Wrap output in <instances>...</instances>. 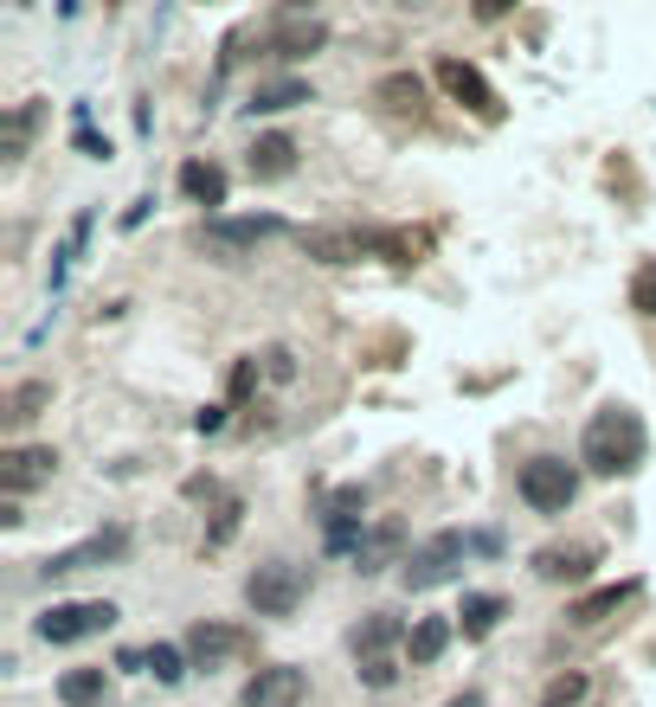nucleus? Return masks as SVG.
<instances>
[{
  "mask_svg": "<svg viewBox=\"0 0 656 707\" xmlns=\"http://www.w3.org/2000/svg\"><path fill=\"white\" fill-rule=\"evenodd\" d=\"M437 84H444V90H450V97H457L470 116H483V123H503V97L490 90V77H483L476 65H463V59H444V65H437Z\"/></svg>",
  "mask_w": 656,
  "mask_h": 707,
  "instance_id": "obj_8",
  "label": "nucleus"
},
{
  "mask_svg": "<svg viewBox=\"0 0 656 707\" xmlns=\"http://www.w3.org/2000/svg\"><path fill=\"white\" fill-rule=\"evenodd\" d=\"M592 566H598V547H592V541H573V547H541V554H534V572H541L547 585H580Z\"/></svg>",
  "mask_w": 656,
  "mask_h": 707,
  "instance_id": "obj_12",
  "label": "nucleus"
},
{
  "mask_svg": "<svg viewBox=\"0 0 656 707\" xmlns=\"http://www.w3.org/2000/svg\"><path fill=\"white\" fill-rule=\"evenodd\" d=\"M129 554V528H103V534H90V541H77L65 554H52V560L39 566L46 579H72V572H90V566H110Z\"/></svg>",
  "mask_w": 656,
  "mask_h": 707,
  "instance_id": "obj_7",
  "label": "nucleus"
},
{
  "mask_svg": "<svg viewBox=\"0 0 656 707\" xmlns=\"http://www.w3.org/2000/svg\"><path fill=\"white\" fill-rule=\"evenodd\" d=\"M238 521H245V501H238V495H225V501H219V514H213V528H207V554H219V547L238 534Z\"/></svg>",
  "mask_w": 656,
  "mask_h": 707,
  "instance_id": "obj_26",
  "label": "nucleus"
},
{
  "mask_svg": "<svg viewBox=\"0 0 656 707\" xmlns=\"http://www.w3.org/2000/svg\"><path fill=\"white\" fill-rule=\"evenodd\" d=\"M39 406H52V386H46V380H26V386H13V393H7V424L39 419Z\"/></svg>",
  "mask_w": 656,
  "mask_h": 707,
  "instance_id": "obj_23",
  "label": "nucleus"
},
{
  "mask_svg": "<svg viewBox=\"0 0 656 707\" xmlns=\"http://www.w3.org/2000/svg\"><path fill=\"white\" fill-rule=\"evenodd\" d=\"M264 373H271V380H296V354L290 348H264Z\"/></svg>",
  "mask_w": 656,
  "mask_h": 707,
  "instance_id": "obj_32",
  "label": "nucleus"
},
{
  "mask_svg": "<svg viewBox=\"0 0 656 707\" xmlns=\"http://www.w3.org/2000/svg\"><path fill=\"white\" fill-rule=\"evenodd\" d=\"M143 656H148V675H154V682H168V689L187 675V656H181L174 643H154V649H143Z\"/></svg>",
  "mask_w": 656,
  "mask_h": 707,
  "instance_id": "obj_27",
  "label": "nucleus"
},
{
  "mask_svg": "<svg viewBox=\"0 0 656 707\" xmlns=\"http://www.w3.org/2000/svg\"><path fill=\"white\" fill-rule=\"evenodd\" d=\"M361 682H367V689H393V682H399L393 656H373V662H361Z\"/></svg>",
  "mask_w": 656,
  "mask_h": 707,
  "instance_id": "obj_30",
  "label": "nucleus"
},
{
  "mask_svg": "<svg viewBox=\"0 0 656 707\" xmlns=\"http://www.w3.org/2000/svg\"><path fill=\"white\" fill-rule=\"evenodd\" d=\"M277 232H284V219H271V212H258V219H213L207 225V238H213L219 251H245V245L277 238Z\"/></svg>",
  "mask_w": 656,
  "mask_h": 707,
  "instance_id": "obj_14",
  "label": "nucleus"
},
{
  "mask_svg": "<svg viewBox=\"0 0 656 707\" xmlns=\"http://www.w3.org/2000/svg\"><path fill=\"white\" fill-rule=\"evenodd\" d=\"M322 46H329V26L309 20V13H290V20L271 33V59H309V52H322Z\"/></svg>",
  "mask_w": 656,
  "mask_h": 707,
  "instance_id": "obj_13",
  "label": "nucleus"
},
{
  "mask_svg": "<svg viewBox=\"0 0 656 707\" xmlns=\"http://www.w3.org/2000/svg\"><path fill=\"white\" fill-rule=\"evenodd\" d=\"M194 431H200V437L225 431V406H200V412H194Z\"/></svg>",
  "mask_w": 656,
  "mask_h": 707,
  "instance_id": "obj_33",
  "label": "nucleus"
},
{
  "mask_svg": "<svg viewBox=\"0 0 656 707\" xmlns=\"http://www.w3.org/2000/svg\"><path fill=\"white\" fill-rule=\"evenodd\" d=\"M213 495H219L213 476H187V501H213Z\"/></svg>",
  "mask_w": 656,
  "mask_h": 707,
  "instance_id": "obj_34",
  "label": "nucleus"
},
{
  "mask_svg": "<svg viewBox=\"0 0 656 707\" xmlns=\"http://www.w3.org/2000/svg\"><path fill=\"white\" fill-rule=\"evenodd\" d=\"M258 373H264V367H258V354H251V360H238V367H232V399H251Z\"/></svg>",
  "mask_w": 656,
  "mask_h": 707,
  "instance_id": "obj_31",
  "label": "nucleus"
},
{
  "mask_svg": "<svg viewBox=\"0 0 656 707\" xmlns=\"http://www.w3.org/2000/svg\"><path fill=\"white\" fill-rule=\"evenodd\" d=\"M181 187H187V200H200V207H225V168H213V161H187V168H181Z\"/></svg>",
  "mask_w": 656,
  "mask_h": 707,
  "instance_id": "obj_19",
  "label": "nucleus"
},
{
  "mask_svg": "<svg viewBox=\"0 0 656 707\" xmlns=\"http://www.w3.org/2000/svg\"><path fill=\"white\" fill-rule=\"evenodd\" d=\"M290 168H296L290 136H258V148H251V174H258V181H284Z\"/></svg>",
  "mask_w": 656,
  "mask_h": 707,
  "instance_id": "obj_18",
  "label": "nucleus"
},
{
  "mask_svg": "<svg viewBox=\"0 0 656 707\" xmlns=\"http://www.w3.org/2000/svg\"><path fill=\"white\" fill-rule=\"evenodd\" d=\"M302 695H309V675L296 662H271V669H258L245 682L238 707H302Z\"/></svg>",
  "mask_w": 656,
  "mask_h": 707,
  "instance_id": "obj_9",
  "label": "nucleus"
},
{
  "mask_svg": "<svg viewBox=\"0 0 656 707\" xmlns=\"http://www.w3.org/2000/svg\"><path fill=\"white\" fill-rule=\"evenodd\" d=\"M638 598V579H618V585H598V592H585L580 605H567V618L573 624H605L618 605H631Z\"/></svg>",
  "mask_w": 656,
  "mask_h": 707,
  "instance_id": "obj_16",
  "label": "nucleus"
},
{
  "mask_svg": "<svg viewBox=\"0 0 656 707\" xmlns=\"http://www.w3.org/2000/svg\"><path fill=\"white\" fill-rule=\"evenodd\" d=\"M103 689H110L103 669H65V675H59V702L65 707H97L103 702Z\"/></svg>",
  "mask_w": 656,
  "mask_h": 707,
  "instance_id": "obj_20",
  "label": "nucleus"
},
{
  "mask_svg": "<svg viewBox=\"0 0 656 707\" xmlns=\"http://www.w3.org/2000/svg\"><path fill=\"white\" fill-rule=\"evenodd\" d=\"M52 470H59V450H46V444L0 450V489H7V501H20V495H33L39 483H52Z\"/></svg>",
  "mask_w": 656,
  "mask_h": 707,
  "instance_id": "obj_6",
  "label": "nucleus"
},
{
  "mask_svg": "<svg viewBox=\"0 0 656 707\" xmlns=\"http://www.w3.org/2000/svg\"><path fill=\"white\" fill-rule=\"evenodd\" d=\"M503 611H509V605H503L496 592H470V598H463V611H457V618H463V636H470V643H476V636H490Z\"/></svg>",
  "mask_w": 656,
  "mask_h": 707,
  "instance_id": "obj_22",
  "label": "nucleus"
},
{
  "mask_svg": "<svg viewBox=\"0 0 656 707\" xmlns=\"http://www.w3.org/2000/svg\"><path fill=\"white\" fill-rule=\"evenodd\" d=\"M463 554H470V541L444 528V534H432L425 547H412V554H406V566H399V579H406L412 592H432V585H444V579H450V572L463 566Z\"/></svg>",
  "mask_w": 656,
  "mask_h": 707,
  "instance_id": "obj_5",
  "label": "nucleus"
},
{
  "mask_svg": "<svg viewBox=\"0 0 656 707\" xmlns=\"http://www.w3.org/2000/svg\"><path fill=\"white\" fill-rule=\"evenodd\" d=\"M393 636H399V624H393L386 611H373V618H367L361 631H355V649H361V662H373V656H380V649H386Z\"/></svg>",
  "mask_w": 656,
  "mask_h": 707,
  "instance_id": "obj_25",
  "label": "nucleus"
},
{
  "mask_svg": "<svg viewBox=\"0 0 656 707\" xmlns=\"http://www.w3.org/2000/svg\"><path fill=\"white\" fill-rule=\"evenodd\" d=\"M585 695H592V682H585V669H567V675H554V682H547V695H541V702H534V707H580Z\"/></svg>",
  "mask_w": 656,
  "mask_h": 707,
  "instance_id": "obj_24",
  "label": "nucleus"
},
{
  "mask_svg": "<svg viewBox=\"0 0 656 707\" xmlns=\"http://www.w3.org/2000/svg\"><path fill=\"white\" fill-rule=\"evenodd\" d=\"M515 489H521V501L534 514H567L573 495H580V470L567 457H534V463H521V483Z\"/></svg>",
  "mask_w": 656,
  "mask_h": 707,
  "instance_id": "obj_2",
  "label": "nucleus"
},
{
  "mask_svg": "<svg viewBox=\"0 0 656 707\" xmlns=\"http://www.w3.org/2000/svg\"><path fill=\"white\" fill-rule=\"evenodd\" d=\"M302 566L290 560H271V566H258L251 579H245V605L258 611V618H290L296 605H302Z\"/></svg>",
  "mask_w": 656,
  "mask_h": 707,
  "instance_id": "obj_4",
  "label": "nucleus"
},
{
  "mask_svg": "<svg viewBox=\"0 0 656 707\" xmlns=\"http://www.w3.org/2000/svg\"><path fill=\"white\" fill-rule=\"evenodd\" d=\"M444 707H483V695L470 689V695H450V702H444Z\"/></svg>",
  "mask_w": 656,
  "mask_h": 707,
  "instance_id": "obj_35",
  "label": "nucleus"
},
{
  "mask_svg": "<svg viewBox=\"0 0 656 707\" xmlns=\"http://www.w3.org/2000/svg\"><path fill=\"white\" fill-rule=\"evenodd\" d=\"M444 643H450V618H419V624L406 631V656H412V662H437Z\"/></svg>",
  "mask_w": 656,
  "mask_h": 707,
  "instance_id": "obj_21",
  "label": "nucleus"
},
{
  "mask_svg": "<svg viewBox=\"0 0 656 707\" xmlns=\"http://www.w3.org/2000/svg\"><path fill=\"white\" fill-rule=\"evenodd\" d=\"M245 649H251V631L219 624V618H207V624L187 631V656H194L200 669H219V662H232V656H245Z\"/></svg>",
  "mask_w": 656,
  "mask_h": 707,
  "instance_id": "obj_10",
  "label": "nucleus"
},
{
  "mask_svg": "<svg viewBox=\"0 0 656 707\" xmlns=\"http://www.w3.org/2000/svg\"><path fill=\"white\" fill-rule=\"evenodd\" d=\"M631 309L656 322V258H644V264H638V277H631Z\"/></svg>",
  "mask_w": 656,
  "mask_h": 707,
  "instance_id": "obj_29",
  "label": "nucleus"
},
{
  "mask_svg": "<svg viewBox=\"0 0 656 707\" xmlns=\"http://www.w3.org/2000/svg\"><path fill=\"white\" fill-rule=\"evenodd\" d=\"M373 245H380V238L348 232V225H315V232H302V251H309L315 264H361Z\"/></svg>",
  "mask_w": 656,
  "mask_h": 707,
  "instance_id": "obj_11",
  "label": "nucleus"
},
{
  "mask_svg": "<svg viewBox=\"0 0 656 707\" xmlns=\"http://www.w3.org/2000/svg\"><path fill=\"white\" fill-rule=\"evenodd\" d=\"M373 103L393 110V116H419V110H425V84H419L412 71H386V77L373 84Z\"/></svg>",
  "mask_w": 656,
  "mask_h": 707,
  "instance_id": "obj_15",
  "label": "nucleus"
},
{
  "mask_svg": "<svg viewBox=\"0 0 656 707\" xmlns=\"http://www.w3.org/2000/svg\"><path fill=\"white\" fill-rule=\"evenodd\" d=\"M116 624V605L110 598H72V605H52V611H39V643H84V636L110 631Z\"/></svg>",
  "mask_w": 656,
  "mask_h": 707,
  "instance_id": "obj_3",
  "label": "nucleus"
},
{
  "mask_svg": "<svg viewBox=\"0 0 656 707\" xmlns=\"http://www.w3.org/2000/svg\"><path fill=\"white\" fill-rule=\"evenodd\" d=\"M296 103H315V90L302 84V77H277V84H258L251 90V116H277V110H296Z\"/></svg>",
  "mask_w": 656,
  "mask_h": 707,
  "instance_id": "obj_17",
  "label": "nucleus"
},
{
  "mask_svg": "<svg viewBox=\"0 0 656 707\" xmlns=\"http://www.w3.org/2000/svg\"><path fill=\"white\" fill-rule=\"evenodd\" d=\"M585 470L592 476H631L644 463V419L631 406H598L585 424Z\"/></svg>",
  "mask_w": 656,
  "mask_h": 707,
  "instance_id": "obj_1",
  "label": "nucleus"
},
{
  "mask_svg": "<svg viewBox=\"0 0 656 707\" xmlns=\"http://www.w3.org/2000/svg\"><path fill=\"white\" fill-rule=\"evenodd\" d=\"M393 547H399V528L386 521V528H380L373 541H361V554H355V560H361V572H380V566L393 560Z\"/></svg>",
  "mask_w": 656,
  "mask_h": 707,
  "instance_id": "obj_28",
  "label": "nucleus"
}]
</instances>
